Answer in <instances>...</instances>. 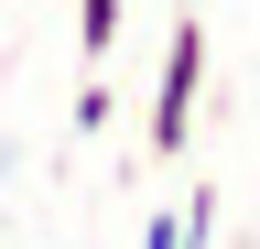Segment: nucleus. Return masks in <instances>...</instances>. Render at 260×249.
<instances>
[{"instance_id": "1", "label": "nucleus", "mask_w": 260, "mask_h": 249, "mask_svg": "<svg viewBox=\"0 0 260 249\" xmlns=\"http://www.w3.org/2000/svg\"><path fill=\"white\" fill-rule=\"evenodd\" d=\"M195 98H206V22L174 11V33H162V76H152V109H141L152 163H174V152L195 141Z\"/></svg>"}, {"instance_id": "4", "label": "nucleus", "mask_w": 260, "mask_h": 249, "mask_svg": "<svg viewBox=\"0 0 260 249\" xmlns=\"http://www.w3.org/2000/svg\"><path fill=\"white\" fill-rule=\"evenodd\" d=\"M174 228H184V249H206V238H217V195H206V184L184 195V217H174Z\"/></svg>"}, {"instance_id": "2", "label": "nucleus", "mask_w": 260, "mask_h": 249, "mask_svg": "<svg viewBox=\"0 0 260 249\" xmlns=\"http://www.w3.org/2000/svg\"><path fill=\"white\" fill-rule=\"evenodd\" d=\"M65 11H76V54H87V65H98V54L119 44V22H130L119 0H65Z\"/></svg>"}, {"instance_id": "3", "label": "nucleus", "mask_w": 260, "mask_h": 249, "mask_svg": "<svg viewBox=\"0 0 260 249\" xmlns=\"http://www.w3.org/2000/svg\"><path fill=\"white\" fill-rule=\"evenodd\" d=\"M109 109H119V98H109V76L76 65V130H109Z\"/></svg>"}, {"instance_id": "5", "label": "nucleus", "mask_w": 260, "mask_h": 249, "mask_svg": "<svg viewBox=\"0 0 260 249\" xmlns=\"http://www.w3.org/2000/svg\"><path fill=\"white\" fill-rule=\"evenodd\" d=\"M141 249H184V228H174V206H152V217H141Z\"/></svg>"}]
</instances>
